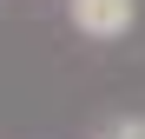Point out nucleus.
<instances>
[{
    "instance_id": "f257e3e1",
    "label": "nucleus",
    "mask_w": 145,
    "mask_h": 139,
    "mask_svg": "<svg viewBox=\"0 0 145 139\" xmlns=\"http://www.w3.org/2000/svg\"><path fill=\"white\" fill-rule=\"evenodd\" d=\"M72 27L112 40V33H125V27H132V0H72Z\"/></svg>"
},
{
    "instance_id": "f03ea898",
    "label": "nucleus",
    "mask_w": 145,
    "mask_h": 139,
    "mask_svg": "<svg viewBox=\"0 0 145 139\" xmlns=\"http://www.w3.org/2000/svg\"><path fill=\"white\" fill-rule=\"evenodd\" d=\"M106 139H145V132H138V126H119V132H106Z\"/></svg>"
}]
</instances>
